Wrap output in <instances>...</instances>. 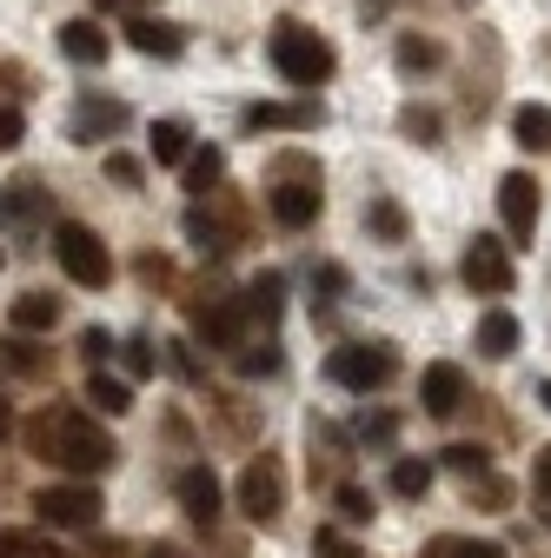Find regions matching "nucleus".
Returning <instances> with one entry per match:
<instances>
[{
    "mask_svg": "<svg viewBox=\"0 0 551 558\" xmlns=\"http://www.w3.org/2000/svg\"><path fill=\"white\" fill-rule=\"evenodd\" d=\"M27 446L47 459V465H60V472H74V478H94V472H107L120 452H113V439H107V426H94L87 412H74V405H47L34 426H27Z\"/></svg>",
    "mask_w": 551,
    "mask_h": 558,
    "instance_id": "nucleus-1",
    "label": "nucleus"
},
{
    "mask_svg": "<svg viewBox=\"0 0 551 558\" xmlns=\"http://www.w3.org/2000/svg\"><path fill=\"white\" fill-rule=\"evenodd\" d=\"M266 47H272V66H280L293 87H319V81H332V66H339V53L313 27H299V21H280Z\"/></svg>",
    "mask_w": 551,
    "mask_h": 558,
    "instance_id": "nucleus-2",
    "label": "nucleus"
},
{
    "mask_svg": "<svg viewBox=\"0 0 551 558\" xmlns=\"http://www.w3.org/2000/svg\"><path fill=\"white\" fill-rule=\"evenodd\" d=\"M53 259H60V272L74 279V287H107V279H113L107 240L94 227H81V220H60L53 227Z\"/></svg>",
    "mask_w": 551,
    "mask_h": 558,
    "instance_id": "nucleus-3",
    "label": "nucleus"
},
{
    "mask_svg": "<svg viewBox=\"0 0 551 558\" xmlns=\"http://www.w3.org/2000/svg\"><path fill=\"white\" fill-rule=\"evenodd\" d=\"M34 512L47 519V525H60V532H87L94 519H100V493L87 478H74V485H40L34 493Z\"/></svg>",
    "mask_w": 551,
    "mask_h": 558,
    "instance_id": "nucleus-4",
    "label": "nucleus"
},
{
    "mask_svg": "<svg viewBox=\"0 0 551 558\" xmlns=\"http://www.w3.org/2000/svg\"><path fill=\"white\" fill-rule=\"evenodd\" d=\"M392 345H339V353L326 360V373H332V386H346V392H379L385 379H392Z\"/></svg>",
    "mask_w": 551,
    "mask_h": 558,
    "instance_id": "nucleus-5",
    "label": "nucleus"
},
{
    "mask_svg": "<svg viewBox=\"0 0 551 558\" xmlns=\"http://www.w3.org/2000/svg\"><path fill=\"white\" fill-rule=\"evenodd\" d=\"M458 279L472 293H512V246L505 240H492V233H478L472 246H465V259H458Z\"/></svg>",
    "mask_w": 551,
    "mask_h": 558,
    "instance_id": "nucleus-6",
    "label": "nucleus"
},
{
    "mask_svg": "<svg viewBox=\"0 0 551 558\" xmlns=\"http://www.w3.org/2000/svg\"><path fill=\"white\" fill-rule=\"evenodd\" d=\"M240 512L253 525H272V519L286 512V478H280V465H272V459H253L240 472Z\"/></svg>",
    "mask_w": 551,
    "mask_h": 558,
    "instance_id": "nucleus-7",
    "label": "nucleus"
},
{
    "mask_svg": "<svg viewBox=\"0 0 551 558\" xmlns=\"http://www.w3.org/2000/svg\"><path fill=\"white\" fill-rule=\"evenodd\" d=\"M499 214H505V233L518 246H531V233H538V180L531 173H505L499 180Z\"/></svg>",
    "mask_w": 551,
    "mask_h": 558,
    "instance_id": "nucleus-8",
    "label": "nucleus"
},
{
    "mask_svg": "<svg viewBox=\"0 0 551 558\" xmlns=\"http://www.w3.org/2000/svg\"><path fill=\"white\" fill-rule=\"evenodd\" d=\"M180 506H186V519H193V525H213V519H220V506H226L220 472H213V465H186V472H180Z\"/></svg>",
    "mask_w": 551,
    "mask_h": 558,
    "instance_id": "nucleus-9",
    "label": "nucleus"
},
{
    "mask_svg": "<svg viewBox=\"0 0 551 558\" xmlns=\"http://www.w3.org/2000/svg\"><path fill=\"white\" fill-rule=\"evenodd\" d=\"M266 206H272V220H280V227H313L319 220V206H326V193L313 186V180H286V186H272L266 193Z\"/></svg>",
    "mask_w": 551,
    "mask_h": 558,
    "instance_id": "nucleus-10",
    "label": "nucleus"
},
{
    "mask_svg": "<svg viewBox=\"0 0 551 558\" xmlns=\"http://www.w3.org/2000/svg\"><path fill=\"white\" fill-rule=\"evenodd\" d=\"M240 326H246V300H199V306H193V332H199L206 345H233Z\"/></svg>",
    "mask_w": 551,
    "mask_h": 558,
    "instance_id": "nucleus-11",
    "label": "nucleus"
},
{
    "mask_svg": "<svg viewBox=\"0 0 551 558\" xmlns=\"http://www.w3.org/2000/svg\"><path fill=\"white\" fill-rule=\"evenodd\" d=\"M419 405H426L432 418H452V412L465 405V373H458L452 360L426 366V379H419Z\"/></svg>",
    "mask_w": 551,
    "mask_h": 558,
    "instance_id": "nucleus-12",
    "label": "nucleus"
},
{
    "mask_svg": "<svg viewBox=\"0 0 551 558\" xmlns=\"http://www.w3.org/2000/svg\"><path fill=\"white\" fill-rule=\"evenodd\" d=\"M126 40L140 47V53H160V60H173V53L186 47V27H173V21H154V14H133V21H126Z\"/></svg>",
    "mask_w": 551,
    "mask_h": 558,
    "instance_id": "nucleus-13",
    "label": "nucleus"
},
{
    "mask_svg": "<svg viewBox=\"0 0 551 558\" xmlns=\"http://www.w3.org/2000/svg\"><path fill=\"white\" fill-rule=\"evenodd\" d=\"M120 126H126V107L120 100H100V94H87L81 113H74V140H87V147H94V140H107V133H120Z\"/></svg>",
    "mask_w": 551,
    "mask_h": 558,
    "instance_id": "nucleus-14",
    "label": "nucleus"
},
{
    "mask_svg": "<svg viewBox=\"0 0 551 558\" xmlns=\"http://www.w3.org/2000/svg\"><path fill=\"white\" fill-rule=\"evenodd\" d=\"M107 47H113V40H107L100 21H66V27H60V53H66V60H81V66H100Z\"/></svg>",
    "mask_w": 551,
    "mask_h": 558,
    "instance_id": "nucleus-15",
    "label": "nucleus"
},
{
    "mask_svg": "<svg viewBox=\"0 0 551 558\" xmlns=\"http://www.w3.org/2000/svg\"><path fill=\"white\" fill-rule=\"evenodd\" d=\"M180 167H186V193H193V199H206V193L226 180V154H220V147H193Z\"/></svg>",
    "mask_w": 551,
    "mask_h": 558,
    "instance_id": "nucleus-16",
    "label": "nucleus"
},
{
    "mask_svg": "<svg viewBox=\"0 0 551 558\" xmlns=\"http://www.w3.org/2000/svg\"><path fill=\"white\" fill-rule=\"evenodd\" d=\"M147 154H154L160 167H180V160L193 154V133H186V120H154V133H147Z\"/></svg>",
    "mask_w": 551,
    "mask_h": 558,
    "instance_id": "nucleus-17",
    "label": "nucleus"
},
{
    "mask_svg": "<svg viewBox=\"0 0 551 558\" xmlns=\"http://www.w3.org/2000/svg\"><path fill=\"white\" fill-rule=\"evenodd\" d=\"M512 140H518V147H531V154H544V147H551V107L525 100V107L512 113Z\"/></svg>",
    "mask_w": 551,
    "mask_h": 558,
    "instance_id": "nucleus-18",
    "label": "nucleus"
},
{
    "mask_svg": "<svg viewBox=\"0 0 551 558\" xmlns=\"http://www.w3.org/2000/svg\"><path fill=\"white\" fill-rule=\"evenodd\" d=\"M512 345H518V319H512L505 306H499V313H486V319H478V353H486V360H505Z\"/></svg>",
    "mask_w": 551,
    "mask_h": 558,
    "instance_id": "nucleus-19",
    "label": "nucleus"
},
{
    "mask_svg": "<svg viewBox=\"0 0 551 558\" xmlns=\"http://www.w3.org/2000/svg\"><path fill=\"white\" fill-rule=\"evenodd\" d=\"M14 326H21V332L60 326V300H53V293H21V300H14Z\"/></svg>",
    "mask_w": 551,
    "mask_h": 558,
    "instance_id": "nucleus-20",
    "label": "nucleus"
},
{
    "mask_svg": "<svg viewBox=\"0 0 551 558\" xmlns=\"http://www.w3.org/2000/svg\"><path fill=\"white\" fill-rule=\"evenodd\" d=\"M392 493L399 499H426L432 493V459H392Z\"/></svg>",
    "mask_w": 551,
    "mask_h": 558,
    "instance_id": "nucleus-21",
    "label": "nucleus"
},
{
    "mask_svg": "<svg viewBox=\"0 0 551 558\" xmlns=\"http://www.w3.org/2000/svg\"><path fill=\"white\" fill-rule=\"evenodd\" d=\"M87 399H94L107 418L133 412V386H126V379H113V373H94V379H87Z\"/></svg>",
    "mask_w": 551,
    "mask_h": 558,
    "instance_id": "nucleus-22",
    "label": "nucleus"
},
{
    "mask_svg": "<svg viewBox=\"0 0 551 558\" xmlns=\"http://www.w3.org/2000/svg\"><path fill=\"white\" fill-rule=\"evenodd\" d=\"M280 300H286V279H280V272H259L253 287H246V313H259V319L280 313Z\"/></svg>",
    "mask_w": 551,
    "mask_h": 558,
    "instance_id": "nucleus-23",
    "label": "nucleus"
},
{
    "mask_svg": "<svg viewBox=\"0 0 551 558\" xmlns=\"http://www.w3.org/2000/svg\"><path fill=\"white\" fill-rule=\"evenodd\" d=\"M319 113L313 107H246V126L253 133H266V126H313Z\"/></svg>",
    "mask_w": 551,
    "mask_h": 558,
    "instance_id": "nucleus-24",
    "label": "nucleus"
},
{
    "mask_svg": "<svg viewBox=\"0 0 551 558\" xmlns=\"http://www.w3.org/2000/svg\"><path fill=\"white\" fill-rule=\"evenodd\" d=\"M426 558H505V545H492V538H432Z\"/></svg>",
    "mask_w": 551,
    "mask_h": 558,
    "instance_id": "nucleus-25",
    "label": "nucleus"
},
{
    "mask_svg": "<svg viewBox=\"0 0 551 558\" xmlns=\"http://www.w3.org/2000/svg\"><path fill=\"white\" fill-rule=\"evenodd\" d=\"M439 459H445L458 478H486V472H492V452H486V446H445Z\"/></svg>",
    "mask_w": 551,
    "mask_h": 558,
    "instance_id": "nucleus-26",
    "label": "nucleus"
},
{
    "mask_svg": "<svg viewBox=\"0 0 551 558\" xmlns=\"http://www.w3.org/2000/svg\"><path fill=\"white\" fill-rule=\"evenodd\" d=\"M40 366H47V360L34 353L27 339H0V373H21V379H34Z\"/></svg>",
    "mask_w": 551,
    "mask_h": 558,
    "instance_id": "nucleus-27",
    "label": "nucleus"
},
{
    "mask_svg": "<svg viewBox=\"0 0 551 558\" xmlns=\"http://www.w3.org/2000/svg\"><path fill=\"white\" fill-rule=\"evenodd\" d=\"M366 227H372L379 240H405V214H399V199H372V206H366Z\"/></svg>",
    "mask_w": 551,
    "mask_h": 558,
    "instance_id": "nucleus-28",
    "label": "nucleus"
},
{
    "mask_svg": "<svg viewBox=\"0 0 551 558\" xmlns=\"http://www.w3.org/2000/svg\"><path fill=\"white\" fill-rule=\"evenodd\" d=\"M399 66H405V74H432V66H439V47L419 40V34H405V40H399Z\"/></svg>",
    "mask_w": 551,
    "mask_h": 558,
    "instance_id": "nucleus-29",
    "label": "nucleus"
},
{
    "mask_svg": "<svg viewBox=\"0 0 551 558\" xmlns=\"http://www.w3.org/2000/svg\"><path fill=\"white\" fill-rule=\"evenodd\" d=\"M339 519H346V525H372V493H359V485H339Z\"/></svg>",
    "mask_w": 551,
    "mask_h": 558,
    "instance_id": "nucleus-30",
    "label": "nucleus"
},
{
    "mask_svg": "<svg viewBox=\"0 0 551 558\" xmlns=\"http://www.w3.org/2000/svg\"><path fill=\"white\" fill-rule=\"evenodd\" d=\"M0 558H53L40 538H27V532H0Z\"/></svg>",
    "mask_w": 551,
    "mask_h": 558,
    "instance_id": "nucleus-31",
    "label": "nucleus"
},
{
    "mask_svg": "<svg viewBox=\"0 0 551 558\" xmlns=\"http://www.w3.org/2000/svg\"><path fill=\"white\" fill-rule=\"evenodd\" d=\"M399 126H405L412 140H439V113H426V107H405V113H399Z\"/></svg>",
    "mask_w": 551,
    "mask_h": 558,
    "instance_id": "nucleus-32",
    "label": "nucleus"
},
{
    "mask_svg": "<svg viewBox=\"0 0 551 558\" xmlns=\"http://www.w3.org/2000/svg\"><path fill=\"white\" fill-rule=\"evenodd\" d=\"M313 558H359V551H353V538H346V532H332V525H326V532L313 538Z\"/></svg>",
    "mask_w": 551,
    "mask_h": 558,
    "instance_id": "nucleus-33",
    "label": "nucleus"
},
{
    "mask_svg": "<svg viewBox=\"0 0 551 558\" xmlns=\"http://www.w3.org/2000/svg\"><path fill=\"white\" fill-rule=\"evenodd\" d=\"M240 373H280V345H246V353H240Z\"/></svg>",
    "mask_w": 551,
    "mask_h": 558,
    "instance_id": "nucleus-34",
    "label": "nucleus"
},
{
    "mask_svg": "<svg viewBox=\"0 0 551 558\" xmlns=\"http://www.w3.org/2000/svg\"><path fill=\"white\" fill-rule=\"evenodd\" d=\"M126 373H133V379L154 373V345H147V339H133V345H126Z\"/></svg>",
    "mask_w": 551,
    "mask_h": 558,
    "instance_id": "nucleus-35",
    "label": "nucleus"
},
{
    "mask_svg": "<svg viewBox=\"0 0 551 558\" xmlns=\"http://www.w3.org/2000/svg\"><path fill=\"white\" fill-rule=\"evenodd\" d=\"M0 147H21V113L0 107Z\"/></svg>",
    "mask_w": 551,
    "mask_h": 558,
    "instance_id": "nucleus-36",
    "label": "nucleus"
},
{
    "mask_svg": "<svg viewBox=\"0 0 551 558\" xmlns=\"http://www.w3.org/2000/svg\"><path fill=\"white\" fill-rule=\"evenodd\" d=\"M107 173H113V180H120V186H133V180H140V167H133V160H126V154H107Z\"/></svg>",
    "mask_w": 551,
    "mask_h": 558,
    "instance_id": "nucleus-37",
    "label": "nucleus"
},
{
    "mask_svg": "<svg viewBox=\"0 0 551 558\" xmlns=\"http://www.w3.org/2000/svg\"><path fill=\"white\" fill-rule=\"evenodd\" d=\"M531 485H538V493H544V499H551V446H544V452H538V459H531Z\"/></svg>",
    "mask_w": 551,
    "mask_h": 558,
    "instance_id": "nucleus-38",
    "label": "nucleus"
},
{
    "mask_svg": "<svg viewBox=\"0 0 551 558\" xmlns=\"http://www.w3.org/2000/svg\"><path fill=\"white\" fill-rule=\"evenodd\" d=\"M94 558H126V545H113V538H107V545H94Z\"/></svg>",
    "mask_w": 551,
    "mask_h": 558,
    "instance_id": "nucleus-39",
    "label": "nucleus"
},
{
    "mask_svg": "<svg viewBox=\"0 0 551 558\" xmlns=\"http://www.w3.org/2000/svg\"><path fill=\"white\" fill-rule=\"evenodd\" d=\"M94 8H154V0H94Z\"/></svg>",
    "mask_w": 551,
    "mask_h": 558,
    "instance_id": "nucleus-40",
    "label": "nucleus"
},
{
    "mask_svg": "<svg viewBox=\"0 0 551 558\" xmlns=\"http://www.w3.org/2000/svg\"><path fill=\"white\" fill-rule=\"evenodd\" d=\"M14 433V412H8V399H0V439H8Z\"/></svg>",
    "mask_w": 551,
    "mask_h": 558,
    "instance_id": "nucleus-41",
    "label": "nucleus"
},
{
    "mask_svg": "<svg viewBox=\"0 0 551 558\" xmlns=\"http://www.w3.org/2000/svg\"><path fill=\"white\" fill-rule=\"evenodd\" d=\"M147 558H186V551H173V545H154V551H147Z\"/></svg>",
    "mask_w": 551,
    "mask_h": 558,
    "instance_id": "nucleus-42",
    "label": "nucleus"
},
{
    "mask_svg": "<svg viewBox=\"0 0 551 558\" xmlns=\"http://www.w3.org/2000/svg\"><path fill=\"white\" fill-rule=\"evenodd\" d=\"M538 399H544V405H551V379H544V386H538Z\"/></svg>",
    "mask_w": 551,
    "mask_h": 558,
    "instance_id": "nucleus-43",
    "label": "nucleus"
},
{
    "mask_svg": "<svg viewBox=\"0 0 551 558\" xmlns=\"http://www.w3.org/2000/svg\"><path fill=\"white\" fill-rule=\"evenodd\" d=\"M544 525H551V512H544Z\"/></svg>",
    "mask_w": 551,
    "mask_h": 558,
    "instance_id": "nucleus-44",
    "label": "nucleus"
}]
</instances>
